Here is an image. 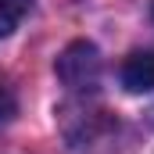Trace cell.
I'll return each instance as SVG.
<instances>
[{
	"label": "cell",
	"mask_w": 154,
	"mask_h": 154,
	"mask_svg": "<svg viewBox=\"0 0 154 154\" xmlns=\"http://www.w3.org/2000/svg\"><path fill=\"white\" fill-rule=\"evenodd\" d=\"M151 115H154V111H151Z\"/></svg>",
	"instance_id": "cell-5"
},
{
	"label": "cell",
	"mask_w": 154,
	"mask_h": 154,
	"mask_svg": "<svg viewBox=\"0 0 154 154\" xmlns=\"http://www.w3.org/2000/svg\"><path fill=\"white\" fill-rule=\"evenodd\" d=\"M122 86L129 93H151L154 90V50H136L122 61Z\"/></svg>",
	"instance_id": "cell-2"
},
{
	"label": "cell",
	"mask_w": 154,
	"mask_h": 154,
	"mask_svg": "<svg viewBox=\"0 0 154 154\" xmlns=\"http://www.w3.org/2000/svg\"><path fill=\"white\" fill-rule=\"evenodd\" d=\"M18 115V93L7 82V75H0V122H11Z\"/></svg>",
	"instance_id": "cell-4"
},
{
	"label": "cell",
	"mask_w": 154,
	"mask_h": 154,
	"mask_svg": "<svg viewBox=\"0 0 154 154\" xmlns=\"http://www.w3.org/2000/svg\"><path fill=\"white\" fill-rule=\"evenodd\" d=\"M100 68H104V65H100V54H97V47L86 43V39L68 43V47L61 50L57 65H54L57 79H61L72 93H90V90H97Z\"/></svg>",
	"instance_id": "cell-1"
},
{
	"label": "cell",
	"mask_w": 154,
	"mask_h": 154,
	"mask_svg": "<svg viewBox=\"0 0 154 154\" xmlns=\"http://www.w3.org/2000/svg\"><path fill=\"white\" fill-rule=\"evenodd\" d=\"M29 7H32V0H0V39L11 36L22 25V18L29 14Z\"/></svg>",
	"instance_id": "cell-3"
}]
</instances>
